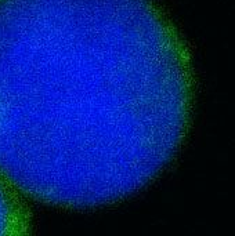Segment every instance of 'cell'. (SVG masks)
I'll return each instance as SVG.
<instances>
[{"mask_svg":"<svg viewBox=\"0 0 235 236\" xmlns=\"http://www.w3.org/2000/svg\"><path fill=\"white\" fill-rule=\"evenodd\" d=\"M190 62L154 0H0V178L60 207L136 193L188 129Z\"/></svg>","mask_w":235,"mask_h":236,"instance_id":"1","label":"cell"},{"mask_svg":"<svg viewBox=\"0 0 235 236\" xmlns=\"http://www.w3.org/2000/svg\"><path fill=\"white\" fill-rule=\"evenodd\" d=\"M29 222L22 204L0 178V236H28Z\"/></svg>","mask_w":235,"mask_h":236,"instance_id":"2","label":"cell"}]
</instances>
